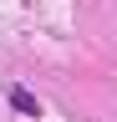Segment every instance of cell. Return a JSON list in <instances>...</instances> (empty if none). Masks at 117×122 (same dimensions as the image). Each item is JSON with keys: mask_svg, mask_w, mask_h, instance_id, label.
I'll use <instances>...</instances> for the list:
<instances>
[{"mask_svg": "<svg viewBox=\"0 0 117 122\" xmlns=\"http://www.w3.org/2000/svg\"><path fill=\"white\" fill-rule=\"evenodd\" d=\"M5 102L15 107L20 117H41V102H36L31 92H25V86H5Z\"/></svg>", "mask_w": 117, "mask_h": 122, "instance_id": "6da1fadb", "label": "cell"}]
</instances>
